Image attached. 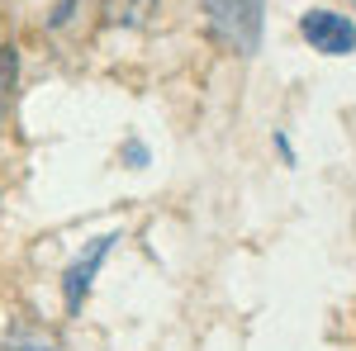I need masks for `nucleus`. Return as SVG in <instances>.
I'll list each match as a JSON object with an SVG mask.
<instances>
[{"label":"nucleus","instance_id":"20e7f679","mask_svg":"<svg viewBox=\"0 0 356 351\" xmlns=\"http://www.w3.org/2000/svg\"><path fill=\"white\" fill-rule=\"evenodd\" d=\"M100 15H105V24L143 28L152 15H157V0H100Z\"/></svg>","mask_w":356,"mask_h":351},{"label":"nucleus","instance_id":"7ed1b4c3","mask_svg":"<svg viewBox=\"0 0 356 351\" xmlns=\"http://www.w3.org/2000/svg\"><path fill=\"white\" fill-rule=\"evenodd\" d=\"M110 247H114V238H95V243L86 247L81 261L67 270V309H81V304H86V295H90V280H95L100 261L110 256Z\"/></svg>","mask_w":356,"mask_h":351},{"label":"nucleus","instance_id":"423d86ee","mask_svg":"<svg viewBox=\"0 0 356 351\" xmlns=\"http://www.w3.org/2000/svg\"><path fill=\"white\" fill-rule=\"evenodd\" d=\"M72 10H76V0H57V10H53V19H48V24H53V28H62L67 19H72Z\"/></svg>","mask_w":356,"mask_h":351},{"label":"nucleus","instance_id":"0eeeda50","mask_svg":"<svg viewBox=\"0 0 356 351\" xmlns=\"http://www.w3.org/2000/svg\"><path fill=\"white\" fill-rule=\"evenodd\" d=\"M124 157H129L134 166H143V162H147V152H143V142H129V147H124Z\"/></svg>","mask_w":356,"mask_h":351},{"label":"nucleus","instance_id":"39448f33","mask_svg":"<svg viewBox=\"0 0 356 351\" xmlns=\"http://www.w3.org/2000/svg\"><path fill=\"white\" fill-rule=\"evenodd\" d=\"M15 72H19V53H15L10 43H0V90L15 85Z\"/></svg>","mask_w":356,"mask_h":351},{"label":"nucleus","instance_id":"f03ea898","mask_svg":"<svg viewBox=\"0 0 356 351\" xmlns=\"http://www.w3.org/2000/svg\"><path fill=\"white\" fill-rule=\"evenodd\" d=\"M300 33L309 38V48L323 57H347L356 48V24L337 10H309L300 19Z\"/></svg>","mask_w":356,"mask_h":351},{"label":"nucleus","instance_id":"f257e3e1","mask_svg":"<svg viewBox=\"0 0 356 351\" xmlns=\"http://www.w3.org/2000/svg\"><path fill=\"white\" fill-rule=\"evenodd\" d=\"M204 15L223 43L238 53H257L261 43V0H204Z\"/></svg>","mask_w":356,"mask_h":351}]
</instances>
